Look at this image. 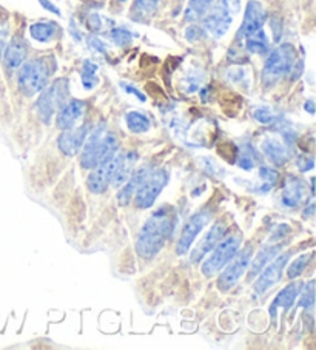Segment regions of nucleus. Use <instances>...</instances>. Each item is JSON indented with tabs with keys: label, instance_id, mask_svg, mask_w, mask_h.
Wrapping results in <instances>:
<instances>
[{
	"label": "nucleus",
	"instance_id": "41",
	"mask_svg": "<svg viewBox=\"0 0 316 350\" xmlns=\"http://www.w3.org/2000/svg\"><path fill=\"white\" fill-rule=\"evenodd\" d=\"M122 87H124L125 92H129V93H131V94H135L139 100H142V102L145 100V96H144L141 92H139V90H136L135 87H131V85H127V83H122Z\"/></svg>",
	"mask_w": 316,
	"mask_h": 350
},
{
	"label": "nucleus",
	"instance_id": "24",
	"mask_svg": "<svg viewBox=\"0 0 316 350\" xmlns=\"http://www.w3.org/2000/svg\"><path fill=\"white\" fill-rule=\"evenodd\" d=\"M137 161V153L136 152H129L122 154V158H120L119 162V167H118V172L114 174V179H113V184L119 187V185H124L125 180L131 176V168L135 167Z\"/></svg>",
	"mask_w": 316,
	"mask_h": 350
},
{
	"label": "nucleus",
	"instance_id": "29",
	"mask_svg": "<svg viewBox=\"0 0 316 350\" xmlns=\"http://www.w3.org/2000/svg\"><path fill=\"white\" fill-rule=\"evenodd\" d=\"M312 256H313V253H306V255L298 256L295 261L289 265L287 276L290 278V280H296L298 276L302 275V271L306 270L308 262L312 261Z\"/></svg>",
	"mask_w": 316,
	"mask_h": 350
},
{
	"label": "nucleus",
	"instance_id": "16",
	"mask_svg": "<svg viewBox=\"0 0 316 350\" xmlns=\"http://www.w3.org/2000/svg\"><path fill=\"white\" fill-rule=\"evenodd\" d=\"M28 54V45L22 36H14L3 50V62L8 70H16L25 62Z\"/></svg>",
	"mask_w": 316,
	"mask_h": 350
},
{
	"label": "nucleus",
	"instance_id": "22",
	"mask_svg": "<svg viewBox=\"0 0 316 350\" xmlns=\"http://www.w3.org/2000/svg\"><path fill=\"white\" fill-rule=\"evenodd\" d=\"M279 252H281V244H272V245L263 247V249L259 250L258 255L253 259V264L250 269V278L261 273V270H263L273 258L279 255Z\"/></svg>",
	"mask_w": 316,
	"mask_h": 350
},
{
	"label": "nucleus",
	"instance_id": "13",
	"mask_svg": "<svg viewBox=\"0 0 316 350\" xmlns=\"http://www.w3.org/2000/svg\"><path fill=\"white\" fill-rule=\"evenodd\" d=\"M265 19H267V16H265V11H264L263 5L256 2V0H250V2H248L247 7H246L244 21H242V25H241L239 33H238V38L246 39L247 36L256 33L258 29L263 28Z\"/></svg>",
	"mask_w": 316,
	"mask_h": 350
},
{
	"label": "nucleus",
	"instance_id": "6",
	"mask_svg": "<svg viewBox=\"0 0 316 350\" xmlns=\"http://www.w3.org/2000/svg\"><path fill=\"white\" fill-rule=\"evenodd\" d=\"M241 234H230L226 239H221L218 245L213 249V253L209 259H205V262L202 264V273L207 278H211L220 273V271L224 269L230 259H232L236 252L239 250L241 247Z\"/></svg>",
	"mask_w": 316,
	"mask_h": 350
},
{
	"label": "nucleus",
	"instance_id": "31",
	"mask_svg": "<svg viewBox=\"0 0 316 350\" xmlns=\"http://www.w3.org/2000/svg\"><path fill=\"white\" fill-rule=\"evenodd\" d=\"M302 298L300 301V306L302 309H312L313 303H315V293H313V288H315V282L313 281H308L306 286H302Z\"/></svg>",
	"mask_w": 316,
	"mask_h": 350
},
{
	"label": "nucleus",
	"instance_id": "17",
	"mask_svg": "<svg viewBox=\"0 0 316 350\" xmlns=\"http://www.w3.org/2000/svg\"><path fill=\"white\" fill-rule=\"evenodd\" d=\"M85 111V102L73 99L68 100L66 104L60 107V110L57 111L56 116V125L60 130H68L75 126V124L79 120V118L82 116Z\"/></svg>",
	"mask_w": 316,
	"mask_h": 350
},
{
	"label": "nucleus",
	"instance_id": "4",
	"mask_svg": "<svg viewBox=\"0 0 316 350\" xmlns=\"http://www.w3.org/2000/svg\"><path fill=\"white\" fill-rule=\"evenodd\" d=\"M241 10V0H220L213 10L207 11L204 17V31L213 36V38H222L232 27L235 16Z\"/></svg>",
	"mask_w": 316,
	"mask_h": 350
},
{
	"label": "nucleus",
	"instance_id": "8",
	"mask_svg": "<svg viewBox=\"0 0 316 350\" xmlns=\"http://www.w3.org/2000/svg\"><path fill=\"white\" fill-rule=\"evenodd\" d=\"M253 255V250L250 245H247L242 252H236V255L230 259V264L222 271L221 276L218 278V287H220L221 292H228L238 284L242 275L246 273L248 269V264H250V259Z\"/></svg>",
	"mask_w": 316,
	"mask_h": 350
},
{
	"label": "nucleus",
	"instance_id": "40",
	"mask_svg": "<svg viewBox=\"0 0 316 350\" xmlns=\"http://www.w3.org/2000/svg\"><path fill=\"white\" fill-rule=\"evenodd\" d=\"M40 2V5L42 7H44L47 11H50V13H53V14H57V16H60V11H59V8L56 7V5H54L51 0H39Z\"/></svg>",
	"mask_w": 316,
	"mask_h": 350
},
{
	"label": "nucleus",
	"instance_id": "33",
	"mask_svg": "<svg viewBox=\"0 0 316 350\" xmlns=\"http://www.w3.org/2000/svg\"><path fill=\"white\" fill-rule=\"evenodd\" d=\"M247 152H244L239 156H236V158H239V167L242 168V170H252V168L254 167V164H256V159H254V154L250 153V147H246Z\"/></svg>",
	"mask_w": 316,
	"mask_h": 350
},
{
	"label": "nucleus",
	"instance_id": "2",
	"mask_svg": "<svg viewBox=\"0 0 316 350\" xmlns=\"http://www.w3.org/2000/svg\"><path fill=\"white\" fill-rule=\"evenodd\" d=\"M53 57H38L29 62H23L17 77L19 90L25 96H34L45 90L48 79L54 73Z\"/></svg>",
	"mask_w": 316,
	"mask_h": 350
},
{
	"label": "nucleus",
	"instance_id": "36",
	"mask_svg": "<svg viewBox=\"0 0 316 350\" xmlns=\"http://www.w3.org/2000/svg\"><path fill=\"white\" fill-rule=\"evenodd\" d=\"M296 165L300 168L301 172H308V170H313V165H315V161L312 156H301V158H298L296 161Z\"/></svg>",
	"mask_w": 316,
	"mask_h": 350
},
{
	"label": "nucleus",
	"instance_id": "42",
	"mask_svg": "<svg viewBox=\"0 0 316 350\" xmlns=\"http://www.w3.org/2000/svg\"><path fill=\"white\" fill-rule=\"evenodd\" d=\"M313 210H315V205L310 204L308 208H307V212L304 213V216H312V215H313Z\"/></svg>",
	"mask_w": 316,
	"mask_h": 350
},
{
	"label": "nucleus",
	"instance_id": "12",
	"mask_svg": "<svg viewBox=\"0 0 316 350\" xmlns=\"http://www.w3.org/2000/svg\"><path fill=\"white\" fill-rule=\"evenodd\" d=\"M105 133V126L102 124L97 126L94 131L88 133L87 142H85L82 156H81V165L85 170H91L97 164L102 162V137Z\"/></svg>",
	"mask_w": 316,
	"mask_h": 350
},
{
	"label": "nucleus",
	"instance_id": "18",
	"mask_svg": "<svg viewBox=\"0 0 316 350\" xmlns=\"http://www.w3.org/2000/svg\"><path fill=\"white\" fill-rule=\"evenodd\" d=\"M304 195H306V184H304L301 179L290 176L284 184L281 202L284 207L295 208L302 202Z\"/></svg>",
	"mask_w": 316,
	"mask_h": 350
},
{
	"label": "nucleus",
	"instance_id": "32",
	"mask_svg": "<svg viewBox=\"0 0 316 350\" xmlns=\"http://www.w3.org/2000/svg\"><path fill=\"white\" fill-rule=\"evenodd\" d=\"M110 36H111L114 44L119 45V46L130 45L131 40H133V34L125 28H114L113 31L110 33Z\"/></svg>",
	"mask_w": 316,
	"mask_h": 350
},
{
	"label": "nucleus",
	"instance_id": "28",
	"mask_svg": "<svg viewBox=\"0 0 316 350\" xmlns=\"http://www.w3.org/2000/svg\"><path fill=\"white\" fill-rule=\"evenodd\" d=\"M215 0H190L188 8L185 11V19L188 22H196L200 17H204L207 11L210 10Z\"/></svg>",
	"mask_w": 316,
	"mask_h": 350
},
{
	"label": "nucleus",
	"instance_id": "23",
	"mask_svg": "<svg viewBox=\"0 0 316 350\" xmlns=\"http://www.w3.org/2000/svg\"><path fill=\"white\" fill-rule=\"evenodd\" d=\"M159 3L161 0H135L130 11V17L136 22L148 21L156 13Z\"/></svg>",
	"mask_w": 316,
	"mask_h": 350
},
{
	"label": "nucleus",
	"instance_id": "3",
	"mask_svg": "<svg viewBox=\"0 0 316 350\" xmlns=\"http://www.w3.org/2000/svg\"><path fill=\"white\" fill-rule=\"evenodd\" d=\"M296 64V51L293 45L284 44L270 53L263 70L264 87L275 85L285 75H289Z\"/></svg>",
	"mask_w": 316,
	"mask_h": 350
},
{
	"label": "nucleus",
	"instance_id": "27",
	"mask_svg": "<svg viewBox=\"0 0 316 350\" xmlns=\"http://www.w3.org/2000/svg\"><path fill=\"white\" fill-rule=\"evenodd\" d=\"M125 120H127V126H129V130L131 133H135V135H141V133L148 131L151 125L150 119L139 111L127 113Z\"/></svg>",
	"mask_w": 316,
	"mask_h": 350
},
{
	"label": "nucleus",
	"instance_id": "38",
	"mask_svg": "<svg viewBox=\"0 0 316 350\" xmlns=\"http://www.w3.org/2000/svg\"><path fill=\"white\" fill-rule=\"evenodd\" d=\"M7 44H8V27L5 25V23H0V57H2Z\"/></svg>",
	"mask_w": 316,
	"mask_h": 350
},
{
	"label": "nucleus",
	"instance_id": "30",
	"mask_svg": "<svg viewBox=\"0 0 316 350\" xmlns=\"http://www.w3.org/2000/svg\"><path fill=\"white\" fill-rule=\"evenodd\" d=\"M96 73H97V65L91 62V60H85L82 66V83L87 90L94 88L97 82Z\"/></svg>",
	"mask_w": 316,
	"mask_h": 350
},
{
	"label": "nucleus",
	"instance_id": "37",
	"mask_svg": "<svg viewBox=\"0 0 316 350\" xmlns=\"http://www.w3.org/2000/svg\"><path fill=\"white\" fill-rule=\"evenodd\" d=\"M88 45H90L91 48H93L94 51L107 53L105 44H103V42H102L99 38H96V36H90V38H88Z\"/></svg>",
	"mask_w": 316,
	"mask_h": 350
},
{
	"label": "nucleus",
	"instance_id": "20",
	"mask_svg": "<svg viewBox=\"0 0 316 350\" xmlns=\"http://www.w3.org/2000/svg\"><path fill=\"white\" fill-rule=\"evenodd\" d=\"M148 173H150V167H142L125 180L122 190H120L118 195V201L120 205H129L131 202V198L135 196V193L139 189V185L142 184V180L145 179V176H147Z\"/></svg>",
	"mask_w": 316,
	"mask_h": 350
},
{
	"label": "nucleus",
	"instance_id": "9",
	"mask_svg": "<svg viewBox=\"0 0 316 350\" xmlns=\"http://www.w3.org/2000/svg\"><path fill=\"white\" fill-rule=\"evenodd\" d=\"M120 158H122V154L116 153L111 158L102 161L94 168H91V173L87 179V185L91 193L101 195V193H105L108 190V187L114 179V174L118 172Z\"/></svg>",
	"mask_w": 316,
	"mask_h": 350
},
{
	"label": "nucleus",
	"instance_id": "15",
	"mask_svg": "<svg viewBox=\"0 0 316 350\" xmlns=\"http://www.w3.org/2000/svg\"><path fill=\"white\" fill-rule=\"evenodd\" d=\"M227 234V224L226 221H218L216 224L210 228L207 237L200 241V243L194 247L192 252V262H199L207 253L211 252L218 245V243Z\"/></svg>",
	"mask_w": 316,
	"mask_h": 350
},
{
	"label": "nucleus",
	"instance_id": "43",
	"mask_svg": "<svg viewBox=\"0 0 316 350\" xmlns=\"http://www.w3.org/2000/svg\"><path fill=\"white\" fill-rule=\"evenodd\" d=\"M306 108H307L308 113H313V100H308L306 104Z\"/></svg>",
	"mask_w": 316,
	"mask_h": 350
},
{
	"label": "nucleus",
	"instance_id": "21",
	"mask_svg": "<svg viewBox=\"0 0 316 350\" xmlns=\"http://www.w3.org/2000/svg\"><path fill=\"white\" fill-rule=\"evenodd\" d=\"M300 287H301V284H296V282H293V284H289L281 293L278 295L275 301L272 303V309H270L273 318L276 317V309H279V307H282L284 310H289L290 307L293 306L295 299L298 298V295H300Z\"/></svg>",
	"mask_w": 316,
	"mask_h": 350
},
{
	"label": "nucleus",
	"instance_id": "11",
	"mask_svg": "<svg viewBox=\"0 0 316 350\" xmlns=\"http://www.w3.org/2000/svg\"><path fill=\"white\" fill-rule=\"evenodd\" d=\"M289 259H290V253L287 252V253H282L281 256L276 255V258L273 259L269 265H265V267L261 270L263 273H261V276L258 278V281L254 282V286H253L254 292H256L258 295H263L269 291V288L275 286L276 282L281 280L284 267H285V264L289 262Z\"/></svg>",
	"mask_w": 316,
	"mask_h": 350
},
{
	"label": "nucleus",
	"instance_id": "39",
	"mask_svg": "<svg viewBox=\"0 0 316 350\" xmlns=\"http://www.w3.org/2000/svg\"><path fill=\"white\" fill-rule=\"evenodd\" d=\"M187 39L188 40H198L204 36V28H199L196 25H193L187 29Z\"/></svg>",
	"mask_w": 316,
	"mask_h": 350
},
{
	"label": "nucleus",
	"instance_id": "35",
	"mask_svg": "<svg viewBox=\"0 0 316 350\" xmlns=\"http://www.w3.org/2000/svg\"><path fill=\"white\" fill-rule=\"evenodd\" d=\"M253 118L261 124H272L275 122V114H273L269 108H258L256 111L253 113Z\"/></svg>",
	"mask_w": 316,
	"mask_h": 350
},
{
	"label": "nucleus",
	"instance_id": "7",
	"mask_svg": "<svg viewBox=\"0 0 316 350\" xmlns=\"http://www.w3.org/2000/svg\"><path fill=\"white\" fill-rule=\"evenodd\" d=\"M168 183V173L163 168L159 170H150V173L145 176L142 184L135 193V205L136 208L144 210L150 208L155 204L157 196L161 195L163 187Z\"/></svg>",
	"mask_w": 316,
	"mask_h": 350
},
{
	"label": "nucleus",
	"instance_id": "10",
	"mask_svg": "<svg viewBox=\"0 0 316 350\" xmlns=\"http://www.w3.org/2000/svg\"><path fill=\"white\" fill-rule=\"evenodd\" d=\"M211 219V210H200V212L194 213L190 221L187 222L184 230H182L181 237L178 244H176V253H178L179 256L185 255V253L190 250L192 244L194 243V239L198 238V234L200 233V230L209 224Z\"/></svg>",
	"mask_w": 316,
	"mask_h": 350
},
{
	"label": "nucleus",
	"instance_id": "34",
	"mask_svg": "<svg viewBox=\"0 0 316 350\" xmlns=\"http://www.w3.org/2000/svg\"><path fill=\"white\" fill-rule=\"evenodd\" d=\"M259 176L264 180V184H269L270 187H273L278 183L279 173L276 170H273V168H270V167H261Z\"/></svg>",
	"mask_w": 316,
	"mask_h": 350
},
{
	"label": "nucleus",
	"instance_id": "26",
	"mask_svg": "<svg viewBox=\"0 0 316 350\" xmlns=\"http://www.w3.org/2000/svg\"><path fill=\"white\" fill-rule=\"evenodd\" d=\"M246 48L253 54H264L269 50V39H267V34L263 31V28L258 29L256 33L247 36Z\"/></svg>",
	"mask_w": 316,
	"mask_h": 350
},
{
	"label": "nucleus",
	"instance_id": "5",
	"mask_svg": "<svg viewBox=\"0 0 316 350\" xmlns=\"http://www.w3.org/2000/svg\"><path fill=\"white\" fill-rule=\"evenodd\" d=\"M68 81L57 79L53 82L36 102V110H38V116L42 122L50 124V120L60 110V107L68 102Z\"/></svg>",
	"mask_w": 316,
	"mask_h": 350
},
{
	"label": "nucleus",
	"instance_id": "14",
	"mask_svg": "<svg viewBox=\"0 0 316 350\" xmlns=\"http://www.w3.org/2000/svg\"><path fill=\"white\" fill-rule=\"evenodd\" d=\"M90 133V125L79 126V129H68L60 133L57 139V147L65 156H75L82 148L85 139Z\"/></svg>",
	"mask_w": 316,
	"mask_h": 350
},
{
	"label": "nucleus",
	"instance_id": "19",
	"mask_svg": "<svg viewBox=\"0 0 316 350\" xmlns=\"http://www.w3.org/2000/svg\"><path fill=\"white\" fill-rule=\"evenodd\" d=\"M261 148H263L264 154L269 158L272 164H275L276 167H282L287 164V161L290 158L289 148H287V146H284L279 139H276V137L265 139V141L263 142V146H261Z\"/></svg>",
	"mask_w": 316,
	"mask_h": 350
},
{
	"label": "nucleus",
	"instance_id": "25",
	"mask_svg": "<svg viewBox=\"0 0 316 350\" xmlns=\"http://www.w3.org/2000/svg\"><path fill=\"white\" fill-rule=\"evenodd\" d=\"M57 31L59 28L54 22H38L29 27V34H31V38L34 40L42 42V44H45V42H50L51 39L56 38Z\"/></svg>",
	"mask_w": 316,
	"mask_h": 350
},
{
	"label": "nucleus",
	"instance_id": "1",
	"mask_svg": "<svg viewBox=\"0 0 316 350\" xmlns=\"http://www.w3.org/2000/svg\"><path fill=\"white\" fill-rule=\"evenodd\" d=\"M176 213L167 205L157 208L141 228L136 239V252L142 259H153L159 253L174 230Z\"/></svg>",
	"mask_w": 316,
	"mask_h": 350
}]
</instances>
